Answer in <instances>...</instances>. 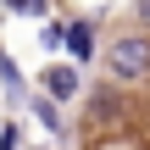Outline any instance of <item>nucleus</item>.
<instances>
[{"mask_svg": "<svg viewBox=\"0 0 150 150\" xmlns=\"http://www.w3.org/2000/svg\"><path fill=\"white\" fill-rule=\"evenodd\" d=\"M100 61H106V78H117V83H145L150 78V33H117L106 50H100Z\"/></svg>", "mask_w": 150, "mask_h": 150, "instance_id": "f257e3e1", "label": "nucleus"}, {"mask_svg": "<svg viewBox=\"0 0 150 150\" xmlns=\"http://www.w3.org/2000/svg\"><path fill=\"white\" fill-rule=\"evenodd\" d=\"M28 111H33V122H39L56 145H72V139H78V128L67 122V100H56L50 89H39V83H33V89H28Z\"/></svg>", "mask_w": 150, "mask_h": 150, "instance_id": "f03ea898", "label": "nucleus"}, {"mask_svg": "<svg viewBox=\"0 0 150 150\" xmlns=\"http://www.w3.org/2000/svg\"><path fill=\"white\" fill-rule=\"evenodd\" d=\"M39 89H50L56 100H67V106H72V100L83 95V67H78L72 56H61V61H45V67H39Z\"/></svg>", "mask_w": 150, "mask_h": 150, "instance_id": "7ed1b4c3", "label": "nucleus"}, {"mask_svg": "<svg viewBox=\"0 0 150 150\" xmlns=\"http://www.w3.org/2000/svg\"><path fill=\"white\" fill-rule=\"evenodd\" d=\"M117 89H122L117 78H100L95 89H83V117H89V128L122 122V95H117Z\"/></svg>", "mask_w": 150, "mask_h": 150, "instance_id": "20e7f679", "label": "nucleus"}, {"mask_svg": "<svg viewBox=\"0 0 150 150\" xmlns=\"http://www.w3.org/2000/svg\"><path fill=\"white\" fill-rule=\"evenodd\" d=\"M100 17H67V39H61V56H72L78 67H95L100 56V39H95Z\"/></svg>", "mask_w": 150, "mask_h": 150, "instance_id": "39448f33", "label": "nucleus"}, {"mask_svg": "<svg viewBox=\"0 0 150 150\" xmlns=\"http://www.w3.org/2000/svg\"><path fill=\"white\" fill-rule=\"evenodd\" d=\"M0 89H6V106L11 111H22L28 106V78H22V67H17V56L0 45Z\"/></svg>", "mask_w": 150, "mask_h": 150, "instance_id": "423d86ee", "label": "nucleus"}, {"mask_svg": "<svg viewBox=\"0 0 150 150\" xmlns=\"http://www.w3.org/2000/svg\"><path fill=\"white\" fill-rule=\"evenodd\" d=\"M0 6H6V17H33V22L50 17V0H0Z\"/></svg>", "mask_w": 150, "mask_h": 150, "instance_id": "0eeeda50", "label": "nucleus"}, {"mask_svg": "<svg viewBox=\"0 0 150 150\" xmlns=\"http://www.w3.org/2000/svg\"><path fill=\"white\" fill-rule=\"evenodd\" d=\"M61 39H67V17H45V28H39V45L56 56V50H61Z\"/></svg>", "mask_w": 150, "mask_h": 150, "instance_id": "6e6552de", "label": "nucleus"}, {"mask_svg": "<svg viewBox=\"0 0 150 150\" xmlns=\"http://www.w3.org/2000/svg\"><path fill=\"white\" fill-rule=\"evenodd\" d=\"M22 145V128H17V122H0V150H17Z\"/></svg>", "mask_w": 150, "mask_h": 150, "instance_id": "1a4fd4ad", "label": "nucleus"}, {"mask_svg": "<svg viewBox=\"0 0 150 150\" xmlns=\"http://www.w3.org/2000/svg\"><path fill=\"white\" fill-rule=\"evenodd\" d=\"M134 22H139V28L150 33V0H134Z\"/></svg>", "mask_w": 150, "mask_h": 150, "instance_id": "9d476101", "label": "nucleus"}]
</instances>
